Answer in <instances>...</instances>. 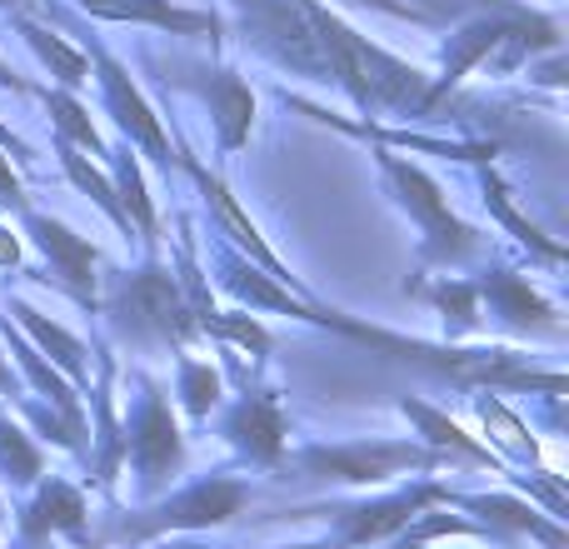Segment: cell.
Wrapping results in <instances>:
<instances>
[{
	"instance_id": "1",
	"label": "cell",
	"mask_w": 569,
	"mask_h": 549,
	"mask_svg": "<svg viewBox=\"0 0 569 549\" xmlns=\"http://www.w3.org/2000/svg\"><path fill=\"white\" fill-rule=\"evenodd\" d=\"M110 315H116V330L126 335L140 350H180L186 340H196V315H190L186 295H180L176 274L146 266L136 274H126L110 300Z\"/></svg>"
},
{
	"instance_id": "2",
	"label": "cell",
	"mask_w": 569,
	"mask_h": 549,
	"mask_svg": "<svg viewBox=\"0 0 569 549\" xmlns=\"http://www.w3.org/2000/svg\"><path fill=\"white\" fill-rule=\"evenodd\" d=\"M280 465L310 475V480H340V485H385L395 475L435 470L445 465L440 450L415 440H350V445H305V450L284 455Z\"/></svg>"
},
{
	"instance_id": "3",
	"label": "cell",
	"mask_w": 569,
	"mask_h": 549,
	"mask_svg": "<svg viewBox=\"0 0 569 549\" xmlns=\"http://www.w3.org/2000/svg\"><path fill=\"white\" fill-rule=\"evenodd\" d=\"M250 495H256V490H250L246 480L210 475V480H200V485H190V490L170 495V500L156 505V510H140V515H130V520H120L110 540L140 545V540L176 535V530H216V525H230L240 510H246Z\"/></svg>"
},
{
	"instance_id": "4",
	"label": "cell",
	"mask_w": 569,
	"mask_h": 549,
	"mask_svg": "<svg viewBox=\"0 0 569 549\" xmlns=\"http://www.w3.org/2000/svg\"><path fill=\"white\" fill-rule=\"evenodd\" d=\"M450 485L435 480H415L405 490L385 495V500H360V505H315V510H295L290 520H310V515H325L335 530V545L340 549H365V545H385L415 520V515L435 510V505H450Z\"/></svg>"
},
{
	"instance_id": "5",
	"label": "cell",
	"mask_w": 569,
	"mask_h": 549,
	"mask_svg": "<svg viewBox=\"0 0 569 549\" xmlns=\"http://www.w3.org/2000/svg\"><path fill=\"white\" fill-rule=\"evenodd\" d=\"M380 166H385V176H390V186H395V196H400V206L425 226V250H420V256H425V260H440V266H460V260L470 256L475 246H480V236H475L470 226H460V220L450 216V206H445L440 186H435L425 170L405 166V160H395V156H380Z\"/></svg>"
},
{
	"instance_id": "6",
	"label": "cell",
	"mask_w": 569,
	"mask_h": 549,
	"mask_svg": "<svg viewBox=\"0 0 569 549\" xmlns=\"http://www.w3.org/2000/svg\"><path fill=\"white\" fill-rule=\"evenodd\" d=\"M126 460L140 475V495H156L166 480H176L180 460H186V440L176 430V415H170L166 395L156 385H146V400H140V410L126 425Z\"/></svg>"
},
{
	"instance_id": "7",
	"label": "cell",
	"mask_w": 569,
	"mask_h": 549,
	"mask_svg": "<svg viewBox=\"0 0 569 549\" xmlns=\"http://www.w3.org/2000/svg\"><path fill=\"white\" fill-rule=\"evenodd\" d=\"M26 216V230H30V240H36V250L56 266L60 280L76 290V300H86V305H96V266H100V250L90 246L86 236H76L70 226H60V220H50V216H36V210H20Z\"/></svg>"
},
{
	"instance_id": "8",
	"label": "cell",
	"mask_w": 569,
	"mask_h": 549,
	"mask_svg": "<svg viewBox=\"0 0 569 549\" xmlns=\"http://www.w3.org/2000/svg\"><path fill=\"white\" fill-rule=\"evenodd\" d=\"M220 430H226V440L236 445L246 460H256V465H280L284 460L290 420H284V405L276 400V395H246V400H236Z\"/></svg>"
},
{
	"instance_id": "9",
	"label": "cell",
	"mask_w": 569,
	"mask_h": 549,
	"mask_svg": "<svg viewBox=\"0 0 569 549\" xmlns=\"http://www.w3.org/2000/svg\"><path fill=\"white\" fill-rule=\"evenodd\" d=\"M96 56H100V80H106V100H110V110H116V126L126 130L136 146H146L160 166H170V160H176V150H170V140H166V130H160L156 110L140 100V90L130 86V76L120 70V60H110L106 50H96Z\"/></svg>"
},
{
	"instance_id": "10",
	"label": "cell",
	"mask_w": 569,
	"mask_h": 549,
	"mask_svg": "<svg viewBox=\"0 0 569 549\" xmlns=\"http://www.w3.org/2000/svg\"><path fill=\"white\" fill-rule=\"evenodd\" d=\"M450 505L485 515L490 535H530V540H540L545 549H569V535L560 530V520L540 515L535 505L515 500V495H450Z\"/></svg>"
},
{
	"instance_id": "11",
	"label": "cell",
	"mask_w": 569,
	"mask_h": 549,
	"mask_svg": "<svg viewBox=\"0 0 569 549\" xmlns=\"http://www.w3.org/2000/svg\"><path fill=\"white\" fill-rule=\"evenodd\" d=\"M400 410H405V420H415V430L425 435V445H430V450H440L445 460H465V465H485V470H505V460L490 450V445H480L475 435H465L460 425H455L450 415H440L435 405L405 395Z\"/></svg>"
},
{
	"instance_id": "12",
	"label": "cell",
	"mask_w": 569,
	"mask_h": 549,
	"mask_svg": "<svg viewBox=\"0 0 569 549\" xmlns=\"http://www.w3.org/2000/svg\"><path fill=\"white\" fill-rule=\"evenodd\" d=\"M475 295H480V300H490V310L500 315V320L525 325V330L560 335V315H555L550 300H540V295L530 290V280H520V274L495 270V274H485V280L475 285Z\"/></svg>"
},
{
	"instance_id": "13",
	"label": "cell",
	"mask_w": 569,
	"mask_h": 549,
	"mask_svg": "<svg viewBox=\"0 0 569 549\" xmlns=\"http://www.w3.org/2000/svg\"><path fill=\"white\" fill-rule=\"evenodd\" d=\"M86 515H90L86 495L56 475V480H40L36 500L20 510V535H26V540H46V535H60V530H80Z\"/></svg>"
},
{
	"instance_id": "14",
	"label": "cell",
	"mask_w": 569,
	"mask_h": 549,
	"mask_svg": "<svg viewBox=\"0 0 569 549\" xmlns=\"http://www.w3.org/2000/svg\"><path fill=\"white\" fill-rule=\"evenodd\" d=\"M190 176L200 180V190H206V206H216V216L226 220V230L236 236V246H240V250H250V260H256V266H266V270H270V280H280V285H290V290H300V280H295V274L276 260V250H270L266 240H260V230L246 220V210L236 206V196H230V190L220 186L216 176H206L200 166H190ZM300 295H305V290H300Z\"/></svg>"
},
{
	"instance_id": "15",
	"label": "cell",
	"mask_w": 569,
	"mask_h": 549,
	"mask_svg": "<svg viewBox=\"0 0 569 549\" xmlns=\"http://www.w3.org/2000/svg\"><path fill=\"white\" fill-rule=\"evenodd\" d=\"M206 100H210V116H216L220 146L240 150L250 140V120H256V96H250V86L236 80L230 70H216V76L206 80Z\"/></svg>"
},
{
	"instance_id": "16",
	"label": "cell",
	"mask_w": 569,
	"mask_h": 549,
	"mask_svg": "<svg viewBox=\"0 0 569 549\" xmlns=\"http://www.w3.org/2000/svg\"><path fill=\"white\" fill-rule=\"evenodd\" d=\"M80 6L106 20H150V26L176 30V36H200V30L216 36V20L210 16H200V10H176L170 0H80Z\"/></svg>"
},
{
	"instance_id": "17",
	"label": "cell",
	"mask_w": 569,
	"mask_h": 549,
	"mask_svg": "<svg viewBox=\"0 0 569 549\" xmlns=\"http://www.w3.org/2000/svg\"><path fill=\"white\" fill-rule=\"evenodd\" d=\"M10 310L20 315V325H26V335L40 345V350L50 355V360L60 365V370L70 375V385H86V345L76 340L70 330H60V325H50L40 310H30L26 300H10Z\"/></svg>"
},
{
	"instance_id": "18",
	"label": "cell",
	"mask_w": 569,
	"mask_h": 549,
	"mask_svg": "<svg viewBox=\"0 0 569 549\" xmlns=\"http://www.w3.org/2000/svg\"><path fill=\"white\" fill-rule=\"evenodd\" d=\"M56 150H60V166H66L70 186H76V190H86V196L96 200V206H100V210H106V216H110V226H116L120 236H130V220H126V210H120V200H116V186H110V180L100 176V170L90 166V160L80 156V150L70 146V140H60Z\"/></svg>"
},
{
	"instance_id": "19",
	"label": "cell",
	"mask_w": 569,
	"mask_h": 549,
	"mask_svg": "<svg viewBox=\"0 0 569 549\" xmlns=\"http://www.w3.org/2000/svg\"><path fill=\"white\" fill-rule=\"evenodd\" d=\"M485 206H490V210H495V216H500V220H505V226H510V236H520V240H525V246H530V250H535V256H545V260H550V266H560V260H565V250H560V246H555V240H545V230H540V226H535V220H525V216H520V210H515L510 190H505V180H500V176H495V170H485Z\"/></svg>"
},
{
	"instance_id": "20",
	"label": "cell",
	"mask_w": 569,
	"mask_h": 549,
	"mask_svg": "<svg viewBox=\"0 0 569 549\" xmlns=\"http://www.w3.org/2000/svg\"><path fill=\"white\" fill-rule=\"evenodd\" d=\"M16 26H20V36L30 40V50H36V56L46 60V66L60 76V86H66V90L86 86V76H90V60L80 56V50H70L66 40H56V36H50V30H40L36 20H26V16H20Z\"/></svg>"
},
{
	"instance_id": "21",
	"label": "cell",
	"mask_w": 569,
	"mask_h": 549,
	"mask_svg": "<svg viewBox=\"0 0 569 549\" xmlns=\"http://www.w3.org/2000/svg\"><path fill=\"white\" fill-rule=\"evenodd\" d=\"M116 200H120V210H126L130 230H136V236L146 240V246H156V206H150V196H146V180H140L136 156H120Z\"/></svg>"
},
{
	"instance_id": "22",
	"label": "cell",
	"mask_w": 569,
	"mask_h": 549,
	"mask_svg": "<svg viewBox=\"0 0 569 549\" xmlns=\"http://www.w3.org/2000/svg\"><path fill=\"white\" fill-rule=\"evenodd\" d=\"M40 470H46V455L30 445V435L16 430L10 420H0V475L10 485H36Z\"/></svg>"
},
{
	"instance_id": "23",
	"label": "cell",
	"mask_w": 569,
	"mask_h": 549,
	"mask_svg": "<svg viewBox=\"0 0 569 549\" xmlns=\"http://www.w3.org/2000/svg\"><path fill=\"white\" fill-rule=\"evenodd\" d=\"M475 410H480V420H485V430L495 435V445H505L510 455H520V460H540V445H535V435L525 430L520 420H515L510 410H505L500 400H485V395H475Z\"/></svg>"
},
{
	"instance_id": "24",
	"label": "cell",
	"mask_w": 569,
	"mask_h": 549,
	"mask_svg": "<svg viewBox=\"0 0 569 549\" xmlns=\"http://www.w3.org/2000/svg\"><path fill=\"white\" fill-rule=\"evenodd\" d=\"M180 405H186L196 420H206V415L220 405V375L210 370L206 360L180 355Z\"/></svg>"
},
{
	"instance_id": "25",
	"label": "cell",
	"mask_w": 569,
	"mask_h": 549,
	"mask_svg": "<svg viewBox=\"0 0 569 549\" xmlns=\"http://www.w3.org/2000/svg\"><path fill=\"white\" fill-rule=\"evenodd\" d=\"M46 106H50V116H56L60 140H70V146H86V150H96V156H106V146H100V136H96V126H90L86 106H80L70 90H50Z\"/></svg>"
},
{
	"instance_id": "26",
	"label": "cell",
	"mask_w": 569,
	"mask_h": 549,
	"mask_svg": "<svg viewBox=\"0 0 569 549\" xmlns=\"http://www.w3.org/2000/svg\"><path fill=\"white\" fill-rule=\"evenodd\" d=\"M435 305L445 310L450 335H475L480 330V295H475L470 280H445L440 290H435Z\"/></svg>"
},
{
	"instance_id": "27",
	"label": "cell",
	"mask_w": 569,
	"mask_h": 549,
	"mask_svg": "<svg viewBox=\"0 0 569 549\" xmlns=\"http://www.w3.org/2000/svg\"><path fill=\"white\" fill-rule=\"evenodd\" d=\"M206 330H210V335H220V340H236L240 350H250L256 360L270 350V335L260 330V325L250 320V315H216V320H210Z\"/></svg>"
},
{
	"instance_id": "28",
	"label": "cell",
	"mask_w": 569,
	"mask_h": 549,
	"mask_svg": "<svg viewBox=\"0 0 569 549\" xmlns=\"http://www.w3.org/2000/svg\"><path fill=\"white\" fill-rule=\"evenodd\" d=\"M510 480L520 485L525 495H530V505L540 500V505H545V515H550V520H565V515H569V505H565L560 485H555V480H560V475H510Z\"/></svg>"
},
{
	"instance_id": "29",
	"label": "cell",
	"mask_w": 569,
	"mask_h": 549,
	"mask_svg": "<svg viewBox=\"0 0 569 549\" xmlns=\"http://www.w3.org/2000/svg\"><path fill=\"white\" fill-rule=\"evenodd\" d=\"M0 206L26 210V190H20V180H16V170H10V156H6V150H0Z\"/></svg>"
},
{
	"instance_id": "30",
	"label": "cell",
	"mask_w": 569,
	"mask_h": 549,
	"mask_svg": "<svg viewBox=\"0 0 569 549\" xmlns=\"http://www.w3.org/2000/svg\"><path fill=\"white\" fill-rule=\"evenodd\" d=\"M16 260H20V240L0 226V266H16Z\"/></svg>"
},
{
	"instance_id": "31",
	"label": "cell",
	"mask_w": 569,
	"mask_h": 549,
	"mask_svg": "<svg viewBox=\"0 0 569 549\" xmlns=\"http://www.w3.org/2000/svg\"><path fill=\"white\" fill-rule=\"evenodd\" d=\"M0 150H10V156H16V160H30V150L20 146L16 136H10V126H0Z\"/></svg>"
},
{
	"instance_id": "32",
	"label": "cell",
	"mask_w": 569,
	"mask_h": 549,
	"mask_svg": "<svg viewBox=\"0 0 569 549\" xmlns=\"http://www.w3.org/2000/svg\"><path fill=\"white\" fill-rule=\"evenodd\" d=\"M0 86L20 90V96H26V90H30V86H26V80H20V76H16V70H10V66H6V60H0Z\"/></svg>"
},
{
	"instance_id": "33",
	"label": "cell",
	"mask_w": 569,
	"mask_h": 549,
	"mask_svg": "<svg viewBox=\"0 0 569 549\" xmlns=\"http://www.w3.org/2000/svg\"><path fill=\"white\" fill-rule=\"evenodd\" d=\"M284 549H340L330 540V535H325V540H305V545H284Z\"/></svg>"
},
{
	"instance_id": "34",
	"label": "cell",
	"mask_w": 569,
	"mask_h": 549,
	"mask_svg": "<svg viewBox=\"0 0 569 549\" xmlns=\"http://www.w3.org/2000/svg\"><path fill=\"white\" fill-rule=\"evenodd\" d=\"M0 390L16 395V380H10V370H6V355H0Z\"/></svg>"
},
{
	"instance_id": "35",
	"label": "cell",
	"mask_w": 569,
	"mask_h": 549,
	"mask_svg": "<svg viewBox=\"0 0 569 549\" xmlns=\"http://www.w3.org/2000/svg\"><path fill=\"white\" fill-rule=\"evenodd\" d=\"M0 6H26V0H0Z\"/></svg>"
},
{
	"instance_id": "36",
	"label": "cell",
	"mask_w": 569,
	"mask_h": 549,
	"mask_svg": "<svg viewBox=\"0 0 569 549\" xmlns=\"http://www.w3.org/2000/svg\"><path fill=\"white\" fill-rule=\"evenodd\" d=\"M170 549H200V545H170Z\"/></svg>"
}]
</instances>
